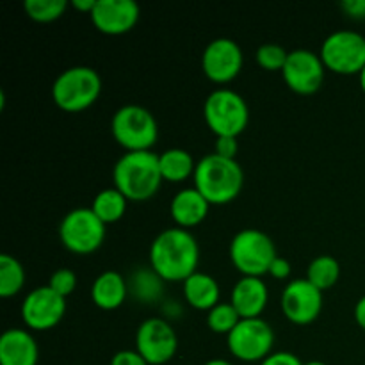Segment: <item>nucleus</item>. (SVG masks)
<instances>
[{
    "label": "nucleus",
    "mask_w": 365,
    "mask_h": 365,
    "mask_svg": "<svg viewBox=\"0 0 365 365\" xmlns=\"http://www.w3.org/2000/svg\"><path fill=\"white\" fill-rule=\"evenodd\" d=\"M66 7V0H25L24 2L25 14L39 24H48L61 18Z\"/></svg>",
    "instance_id": "bb28decb"
},
{
    "label": "nucleus",
    "mask_w": 365,
    "mask_h": 365,
    "mask_svg": "<svg viewBox=\"0 0 365 365\" xmlns=\"http://www.w3.org/2000/svg\"><path fill=\"white\" fill-rule=\"evenodd\" d=\"M227 344L232 355L242 362H262L271 355L274 344V331L262 317L241 319L237 327L227 335Z\"/></svg>",
    "instance_id": "9d476101"
},
{
    "label": "nucleus",
    "mask_w": 365,
    "mask_h": 365,
    "mask_svg": "<svg viewBox=\"0 0 365 365\" xmlns=\"http://www.w3.org/2000/svg\"><path fill=\"white\" fill-rule=\"evenodd\" d=\"M341 278V264L331 255H319L309 264L307 280L316 285L321 292L334 287Z\"/></svg>",
    "instance_id": "b1692460"
},
{
    "label": "nucleus",
    "mask_w": 365,
    "mask_h": 365,
    "mask_svg": "<svg viewBox=\"0 0 365 365\" xmlns=\"http://www.w3.org/2000/svg\"><path fill=\"white\" fill-rule=\"evenodd\" d=\"M128 285L118 271H103L91 285V299L98 309L116 310L127 299Z\"/></svg>",
    "instance_id": "aec40b11"
},
{
    "label": "nucleus",
    "mask_w": 365,
    "mask_h": 365,
    "mask_svg": "<svg viewBox=\"0 0 365 365\" xmlns=\"http://www.w3.org/2000/svg\"><path fill=\"white\" fill-rule=\"evenodd\" d=\"M203 365H234V364H230L228 360H225V359H212V360H209V362H205Z\"/></svg>",
    "instance_id": "e433bc0d"
},
{
    "label": "nucleus",
    "mask_w": 365,
    "mask_h": 365,
    "mask_svg": "<svg viewBox=\"0 0 365 365\" xmlns=\"http://www.w3.org/2000/svg\"><path fill=\"white\" fill-rule=\"evenodd\" d=\"M128 200L121 191L116 187H109L100 191L93 200L91 210L103 221L106 225L116 223L123 217L125 210H127Z\"/></svg>",
    "instance_id": "5701e85b"
},
{
    "label": "nucleus",
    "mask_w": 365,
    "mask_h": 365,
    "mask_svg": "<svg viewBox=\"0 0 365 365\" xmlns=\"http://www.w3.org/2000/svg\"><path fill=\"white\" fill-rule=\"evenodd\" d=\"M239 152L237 138H228V135H221L216 139V152L217 155L227 157V159H235Z\"/></svg>",
    "instance_id": "c756f323"
},
{
    "label": "nucleus",
    "mask_w": 365,
    "mask_h": 365,
    "mask_svg": "<svg viewBox=\"0 0 365 365\" xmlns=\"http://www.w3.org/2000/svg\"><path fill=\"white\" fill-rule=\"evenodd\" d=\"M239 321H241V316L232 303H217L214 309L207 312V327L214 334L228 335L237 327Z\"/></svg>",
    "instance_id": "a878e982"
},
{
    "label": "nucleus",
    "mask_w": 365,
    "mask_h": 365,
    "mask_svg": "<svg viewBox=\"0 0 365 365\" xmlns=\"http://www.w3.org/2000/svg\"><path fill=\"white\" fill-rule=\"evenodd\" d=\"M355 321L359 323V327L365 330V296L356 302L355 305Z\"/></svg>",
    "instance_id": "f704fd0d"
},
{
    "label": "nucleus",
    "mask_w": 365,
    "mask_h": 365,
    "mask_svg": "<svg viewBox=\"0 0 365 365\" xmlns=\"http://www.w3.org/2000/svg\"><path fill=\"white\" fill-rule=\"evenodd\" d=\"M277 257L273 239L257 228L237 232L230 242V260L242 277L262 278Z\"/></svg>",
    "instance_id": "423d86ee"
},
{
    "label": "nucleus",
    "mask_w": 365,
    "mask_h": 365,
    "mask_svg": "<svg viewBox=\"0 0 365 365\" xmlns=\"http://www.w3.org/2000/svg\"><path fill=\"white\" fill-rule=\"evenodd\" d=\"M289 52L277 43H264L257 48L255 61L260 68L267 71H282L287 63Z\"/></svg>",
    "instance_id": "cd10ccee"
},
{
    "label": "nucleus",
    "mask_w": 365,
    "mask_h": 365,
    "mask_svg": "<svg viewBox=\"0 0 365 365\" xmlns=\"http://www.w3.org/2000/svg\"><path fill=\"white\" fill-rule=\"evenodd\" d=\"M102 93V78L89 66H71L61 71L52 84V100L66 113H81L91 107Z\"/></svg>",
    "instance_id": "20e7f679"
},
{
    "label": "nucleus",
    "mask_w": 365,
    "mask_h": 365,
    "mask_svg": "<svg viewBox=\"0 0 365 365\" xmlns=\"http://www.w3.org/2000/svg\"><path fill=\"white\" fill-rule=\"evenodd\" d=\"M114 187L125 195L128 202H146L163 184L159 155L152 150L127 152L113 168Z\"/></svg>",
    "instance_id": "f03ea898"
},
{
    "label": "nucleus",
    "mask_w": 365,
    "mask_h": 365,
    "mask_svg": "<svg viewBox=\"0 0 365 365\" xmlns=\"http://www.w3.org/2000/svg\"><path fill=\"white\" fill-rule=\"evenodd\" d=\"M269 274L273 278H277V280H285V278H289V274H291V264H289V260L277 257V259L273 260V264H271Z\"/></svg>",
    "instance_id": "473e14b6"
},
{
    "label": "nucleus",
    "mask_w": 365,
    "mask_h": 365,
    "mask_svg": "<svg viewBox=\"0 0 365 365\" xmlns=\"http://www.w3.org/2000/svg\"><path fill=\"white\" fill-rule=\"evenodd\" d=\"M66 314V298L43 285L25 296L21 303V319L25 327L36 331H46L56 328Z\"/></svg>",
    "instance_id": "f8f14e48"
},
{
    "label": "nucleus",
    "mask_w": 365,
    "mask_h": 365,
    "mask_svg": "<svg viewBox=\"0 0 365 365\" xmlns=\"http://www.w3.org/2000/svg\"><path fill=\"white\" fill-rule=\"evenodd\" d=\"M110 132L127 152L152 150L159 139V125L148 109L135 103L120 107L110 121Z\"/></svg>",
    "instance_id": "39448f33"
},
{
    "label": "nucleus",
    "mask_w": 365,
    "mask_h": 365,
    "mask_svg": "<svg viewBox=\"0 0 365 365\" xmlns=\"http://www.w3.org/2000/svg\"><path fill=\"white\" fill-rule=\"evenodd\" d=\"M303 365H328V364L319 362V360H312V362H307V364H303Z\"/></svg>",
    "instance_id": "58836bf2"
},
{
    "label": "nucleus",
    "mask_w": 365,
    "mask_h": 365,
    "mask_svg": "<svg viewBox=\"0 0 365 365\" xmlns=\"http://www.w3.org/2000/svg\"><path fill=\"white\" fill-rule=\"evenodd\" d=\"M25 285V271L20 260L14 257L0 255V296L11 298L18 294Z\"/></svg>",
    "instance_id": "393cba45"
},
{
    "label": "nucleus",
    "mask_w": 365,
    "mask_h": 365,
    "mask_svg": "<svg viewBox=\"0 0 365 365\" xmlns=\"http://www.w3.org/2000/svg\"><path fill=\"white\" fill-rule=\"evenodd\" d=\"M192 180L210 205H227L242 191L245 171L235 159L209 153L196 163Z\"/></svg>",
    "instance_id": "7ed1b4c3"
},
{
    "label": "nucleus",
    "mask_w": 365,
    "mask_h": 365,
    "mask_svg": "<svg viewBox=\"0 0 365 365\" xmlns=\"http://www.w3.org/2000/svg\"><path fill=\"white\" fill-rule=\"evenodd\" d=\"M210 209V203L205 196L196 187H185L178 191L171 200V217L180 228H191L202 223L207 217Z\"/></svg>",
    "instance_id": "6ab92c4d"
},
{
    "label": "nucleus",
    "mask_w": 365,
    "mask_h": 365,
    "mask_svg": "<svg viewBox=\"0 0 365 365\" xmlns=\"http://www.w3.org/2000/svg\"><path fill=\"white\" fill-rule=\"evenodd\" d=\"M359 77H360V88H362V91L365 93V66H364V70L360 71Z\"/></svg>",
    "instance_id": "4c0bfd02"
},
{
    "label": "nucleus",
    "mask_w": 365,
    "mask_h": 365,
    "mask_svg": "<svg viewBox=\"0 0 365 365\" xmlns=\"http://www.w3.org/2000/svg\"><path fill=\"white\" fill-rule=\"evenodd\" d=\"M160 173L164 180L182 182L192 177L196 170V163L189 152L184 148H170L159 155Z\"/></svg>",
    "instance_id": "4be33fe9"
},
{
    "label": "nucleus",
    "mask_w": 365,
    "mask_h": 365,
    "mask_svg": "<svg viewBox=\"0 0 365 365\" xmlns=\"http://www.w3.org/2000/svg\"><path fill=\"white\" fill-rule=\"evenodd\" d=\"M59 237L64 248L77 255H89L103 245L106 223L86 207L70 210L59 225Z\"/></svg>",
    "instance_id": "6e6552de"
},
{
    "label": "nucleus",
    "mask_w": 365,
    "mask_h": 365,
    "mask_svg": "<svg viewBox=\"0 0 365 365\" xmlns=\"http://www.w3.org/2000/svg\"><path fill=\"white\" fill-rule=\"evenodd\" d=\"M267 298H269V292L262 278L242 277L232 289L230 303L237 310L241 319H253V317H260V314L264 312Z\"/></svg>",
    "instance_id": "f3484780"
},
{
    "label": "nucleus",
    "mask_w": 365,
    "mask_h": 365,
    "mask_svg": "<svg viewBox=\"0 0 365 365\" xmlns=\"http://www.w3.org/2000/svg\"><path fill=\"white\" fill-rule=\"evenodd\" d=\"M324 66L339 75H360L365 66V38L355 31L331 32L321 45Z\"/></svg>",
    "instance_id": "1a4fd4ad"
},
{
    "label": "nucleus",
    "mask_w": 365,
    "mask_h": 365,
    "mask_svg": "<svg viewBox=\"0 0 365 365\" xmlns=\"http://www.w3.org/2000/svg\"><path fill=\"white\" fill-rule=\"evenodd\" d=\"M260 365H303L302 360L294 355V353L289 351H278L271 353L267 359H264Z\"/></svg>",
    "instance_id": "2f4dec72"
},
{
    "label": "nucleus",
    "mask_w": 365,
    "mask_h": 365,
    "mask_svg": "<svg viewBox=\"0 0 365 365\" xmlns=\"http://www.w3.org/2000/svg\"><path fill=\"white\" fill-rule=\"evenodd\" d=\"M324 66L319 53L299 48L289 52L287 63L282 70L285 84L298 95H314L324 81Z\"/></svg>",
    "instance_id": "ddd939ff"
},
{
    "label": "nucleus",
    "mask_w": 365,
    "mask_h": 365,
    "mask_svg": "<svg viewBox=\"0 0 365 365\" xmlns=\"http://www.w3.org/2000/svg\"><path fill=\"white\" fill-rule=\"evenodd\" d=\"M96 6V0H71V7H75L77 11H82V13H93Z\"/></svg>",
    "instance_id": "c9c22d12"
},
{
    "label": "nucleus",
    "mask_w": 365,
    "mask_h": 365,
    "mask_svg": "<svg viewBox=\"0 0 365 365\" xmlns=\"http://www.w3.org/2000/svg\"><path fill=\"white\" fill-rule=\"evenodd\" d=\"M282 312L291 323L310 324L323 310V292L310 284L307 278L292 280L282 292Z\"/></svg>",
    "instance_id": "2eb2a0df"
},
{
    "label": "nucleus",
    "mask_w": 365,
    "mask_h": 365,
    "mask_svg": "<svg viewBox=\"0 0 365 365\" xmlns=\"http://www.w3.org/2000/svg\"><path fill=\"white\" fill-rule=\"evenodd\" d=\"M110 365H148L138 353V349H123L110 359Z\"/></svg>",
    "instance_id": "7c9ffc66"
},
{
    "label": "nucleus",
    "mask_w": 365,
    "mask_h": 365,
    "mask_svg": "<svg viewBox=\"0 0 365 365\" xmlns=\"http://www.w3.org/2000/svg\"><path fill=\"white\" fill-rule=\"evenodd\" d=\"M139 14L141 9L134 0H96L95 9L89 16L96 31L109 36H120L134 29Z\"/></svg>",
    "instance_id": "dca6fc26"
},
{
    "label": "nucleus",
    "mask_w": 365,
    "mask_h": 365,
    "mask_svg": "<svg viewBox=\"0 0 365 365\" xmlns=\"http://www.w3.org/2000/svg\"><path fill=\"white\" fill-rule=\"evenodd\" d=\"M245 53L239 43L230 38L212 39L202 56L203 73L216 84L232 82L242 70Z\"/></svg>",
    "instance_id": "4468645a"
},
{
    "label": "nucleus",
    "mask_w": 365,
    "mask_h": 365,
    "mask_svg": "<svg viewBox=\"0 0 365 365\" xmlns=\"http://www.w3.org/2000/svg\"><path fill=\"white\" fill-rule=\"evenodd\" d=\"M203 116L210 130L221 138H237L250 121V109L239 93L228 88L214 89L203 103Z\"/></svg>",
    "instance_id": "0eeeda50"
},
{
    "label": "nucleus",
    "mask_w": 365,
    "mask_h": 365,
    "mask_svg": "<svg viewBox=\"0 0 365 365\" xmlns=\"http://www.w3.org/2000/svg\"><path fill=\"white\" fill-rule=\"evenodd\" d=\"M184 296L185 302L196 310H207L220 303L221 289L220 284L216 282V278H212L210 274L202 273V271H196L195 274L187 278L184 282Z\"/></svg>",
    "instance_id": "412c9836"
},
{
    "label": "nucleus",
    "mask_w": 365,
    "mask_h": 365,
    "mask_svg": "<svg viewBox=\"0 0 365 365\" xmlns=\"http://www.w3.org/2000/svg\"><path fill=\"white\" fill-rule=\"evenodd\" d=\"M135 349L148 365H164L177 355L178 337L168 321L150 317L135 331Z\"/></svg>",
    "instance_id": "9b49d317"
},
{
    "label": "nucleus",
    "mask_w": 365,
    "mask_h": 365,
    "mask_svg": "<svg viewBox=\"0 0 365 365\" xmlns=\"http://www.w3.org/2000/svg\"><path fill=\"white\" fill-rule=\"evenodd\" d=\"M48 287L56 291L59 296H63V298H68L77 289V277L68 267H61V269L52 273L48 280Z\"/></svg>",
    "instance_id": "c85d7f7f"
},
{
    "label": "nucleus",
    "mask_w": 365,
    "mask_h": 365,
    "mask_svg": "<svg viewBox=\"0 0 365 365\" xmlns=\"http://www.w3.org/2000/svg\"><path fill=\"white\" fill-rule=\"evenodd\" d=\"M150 264L163 280L185 282L198 271L200 246L195 235L180 227L163 230L150 246Z\"/></svg>",
    "instance_id": "f257e3e1"
},
{
    "label": "nucleus",
    "mask_w": 365,
    "mask_h": 365,
    "mask_svg": "<svg viewBox=\"0 0 365 365\" xmlns=\"http://www.w3.org/2000/svg\"><path fill=\"white\" fill-rule=\"evenodd\" d=\"M341 7L351 18H365V0H344Z\"/></svg>",
    "instance_id": "72a5a7b5"
},
{
    "label": "nucleus",
    "mask_w": 365,
    "mask_h": 365,
    "mask_svg": "<svg viewBox=\"0 0 365 365\" xmlns=\"http://www.w3.org/2000/svg\"><path fill=\"white\" fill-rule=\"evenodd\" d=\"M39 349L24 328H9L0 337V365H36Z\"/></svg>",
    "instance_id": "a211bd4d"
}]
</instances>
